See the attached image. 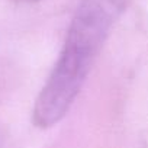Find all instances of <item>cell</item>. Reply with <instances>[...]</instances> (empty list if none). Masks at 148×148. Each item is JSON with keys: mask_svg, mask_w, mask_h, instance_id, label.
<instances>
[{"mask_svg": "<svg viewBox=\"0 0 148 148\" xmlns=\"http://www.w3.org/2000/svg\"><path fill=\"white\" fill-rule=\"evenodd\" d=\"M129 3L131 0H80L60 57L35 100V126L51 128L67 115L113 25Z\"/></svg>", "mask_w": 148, "mask_h": 148, "instance_id": "obj_1", "label": "cell"}, {"mask_svg": "<svg viewBox=\"0 0 148 148\" xmlns=\"http://www.w3.org/2000/svg\"><path fill=\"white\" fill-rule=\"evenodd\" d=\"M12 2H16V3H36V2H41V0H12Z\"/></svg>", "mask_w": 148, "mask_h": 148, "instance_id": "obj_2", "label": "cell"}]
</instances>
